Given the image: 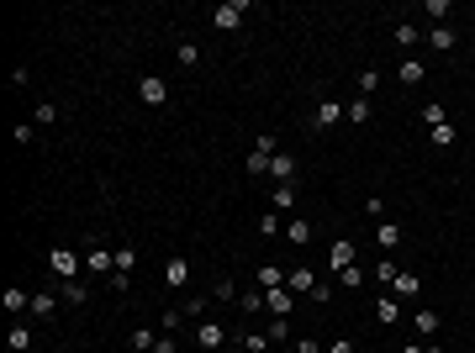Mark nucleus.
I'll return each instance as SVG.
<instances>
[{
    "label": "nucleus",
    "mask_w": 475,
    "mask_h": 353,
    "mask_svg": "<svg viewBox=\"0 0 475 353\" xmlns=\"http://www.w3.org/2000/svg\"><path fill=\"white\" fill-rule=\"evenodd\" d=\"M243 16H249V0H233V6H216L211 11V26H216V32H238Z\"/></svg>",
    "instance_id": "f257e3e1"
},
{
    "label": "nucleus",
    "mask_w": 475,
    "mask_h": 353,
    "mask_svg": "<svg viewBox=\"0 0 475 353\" xmlns=\"http://www.w3.org/2000/svg\"><path fill=\"white\" fill-rule=\"evenodd\" d=\"M344 111H349L344 101L322 95V101H317V111H311V127H317V132H328V127H338V121H344Z\"/></svg>",
    "instance_id": "f03ea898"
},
{
    "label": "nucleus",
    "mask_w": 475,
    "mask_h": 353,
    "mask_svg": "<svg viewBox=\"0 0 475 353\" xmlns=\"http://www.w3.org/2000/svg\"><path fill=\"white\" fill-rule=\"evenodd\" d=\"M138 101L159 111V106H169V85H164L159 74H143V79H138Z\"/></svg>",
    "instance_id": "7ed1b4c3"
},
{
    "label": "nucleus",
    "mask_w": 475,
    "mask_h": 353,
    "mask_svg": "<svg viewBox=\"0 0 475 353\" xmlns=\"http://www.w3.org/2000/svg\"><path fill=\"white\" fill-rule=\"evenodd\" d=\"M196 343L206 348V353H222V348H227V327H222V322H211V317H201V327H196Z\"/></svg>",
    "instance_id": "20e7f679"
},
{
    "label": "nucleus",
    "mask_w": 475,
    "mask_h": 353,
    "mask_svg": "<svg viewBox=\"0 0 475 353\" xmlns=\"http://www.w3.org/2000/svg\"><path fill=\"white\" fill-rule=\"evenodd\" d=\"M48 269H53L64 285H69V280L79 275V253H74V248H53V253H48Z\"/></svg>",
    "instance_id": "39448f33"
},
{
    "label": "nucleus",
    "mask_w": 475,
    "mask_h": 353,
    "mask_svg": "<svg viewBox=\"0 0 475 353\" xmlns=\"http://www.w3.org/2000/svg\"><path fill=\"white\" fill-rule=\"evenodd\" d=\"M370 311H375V322H380V327H396V322H401V301H396V295H391V290L380 295V301H375Z\"/></svg>",
    "instance_id": "423d86ee"
},
{
    "label": "nucleus",
    "mask_w": 475,
    "mask_h": 353,
    "mask_svg": "<svg viewBox=\"0 0 475 353\" xmlns=\"http://www.w3.org/2000/svg\"><path fill=\"white\" fill-rule=\"evenodd\" d=\"M328 264H333V275H344V269H354V264H359V259H354V242H344V237H338L333 248H328Z\"/></svg>",
    "instance_id": "0eeeda50"
},
{
    "label": "nucleus",
    "mask_w": 475,
    "mask_h": 353,
    "mask_svg": "<svg viewBox=\"0 0 475 353\" xmlns=\"http://www.w3.org/2000/svg\"><path fill=\"white\" fill-rule=\"evenodd\" d=\"M285 290L291 295H311L317 290V275H311V269H285Z\"/></svg>",
    "instance_id": "6e6552de"
},
{
    "label": "nucleus",
    "mask_w": 475,
    "mask_h": 353,
    "mask_svg": "<svg viewBox=\"0 0 475 353\" xmlns=\"http://www.w3.org/2000/svg\"><path fill=\"white\" fill-rule=\"evenodd\" d=\"M269 180H275V185H296V158L275 153V158H269Z\"/></svg>",
    "instance_id": "1a4fd4ad"
},
{
    "label": "nucleus",
    "mask_w": 475,
    "mask_h": 353,
    "mask_svg": "<svg viewBox=\"0 0 475 353\" xmlns=\"http://www.w3.org/2000/svg\"><path fill=\"white\" fill-rule=\"evenodd\" d=\"M164 285H169V290H185V285H190V264L180 259V253L164 264Z\"/></svg>",
    "instance_id": "9d476101"
},
{
    "label": "nucleus",
    "mask_w": 475,
    "mask_h": 353,
    "mask_svg": "<svg viewBox=\"0 0 475 353\" xmlns=\"http://www.w3.org/2000/svg\"><path fill=\"white\" fill-rule=\"evenodd\" d=\"M417 290H423V280H417V275H412V269H401V275H396V280H391V295H396V301H412V295H417Z\"/></svg>",
    "instance_id": "9b49d317"
},
{
    "label": "nucleus",
    "mask_w": 475,
    "mask_h": 353,
    "mask_svg": "<svg viewBox=\"0 0 475 353\" xmlns=\"http://www.w3.org/2000/svg\"><path fill=\"white\" fill-rule=\"evenodd\" d=\"M454 43H459L454 26H444V21H439V26H428V48H433V53H454Z\"/></svg>",
    "instance_id": "f8f14e48"
},
{
    "label": "nucleus",
    "mask_w": 475,
    "mask_h": 353,
    "mask_svg": "<svg viewBox=\"0 0 475 353\" xmlns=\"http://www.w3.org/2000/svg\"><path fill=\"white\" fill-rule=\"evenodd\" d=\"M285 242H291V248H306L311 242V222L306 216H291V222H285Z\"/></svg>",
    "instance_id": "ddd939ff"
},
{
    "label": "nucleus",
    "mask_w": 475,
    "mask_h": 353,
    "mask_svg": "<svg viewBox=\"0 0 475 353\" xmlns=\"http://www.w3.org/2000/svg\"><path fill=\"white\" fill-rule=\"evenodd\" d=\"M396 79H401V85H423V79H428V63H423V58H401V63H396Z\"/></svg>",
    "instance_id": "4468645a"
},
{
    "label": "nucleus",
    "mask_w": 475,
    "mask_h": 353,
    "mask_svg": "<svg viewBox=\"0 0 475 353\" xmlns=\"http://www.w3.org/2000/svg\"><path fill=\"white\" fill-rule=\"evenodd\" d=\"M264 306H269V311H275V317H291V306H296V295H291V290H285V285H280V290H264Z\"/></svg>",
    "instance_id": "2eb2a0df"
},
{
    "label": "nucleus",
    "mask_w": 475,
    "mask_h": 353,
    "mask_svg": "<svg viewBox=\"0 0 475 353\" xmlns=\"http://www.w3.org/2000/svg\"><path fill=\"white\" fill-rule=\"evenodd\" d=\"M291 206H296V185H275V190H269V211H275V216L291 211Z\"/></svg>",
    "instance_id": "dca6fc26"
},
{
    "label": "nucleus",
    "mask_w": 475,
    "mask_h": 353,
    "mask_svg": "<svg viewBox=\"0 0 475 353\" xmlns=\"http://www.w3.org/2000/svg\"><path fill=\"white\" fill-rule=\"evenodd\" d=\"M85 269H95V275H111V269H116V253H106V248H90V253H85Z\"/></svg>",
    "instance_id": "f3484780"
},
{
    "label": "nucleus",
    "mask_w": 475,
    "mask_h": 353,
    "mask_svg": "<svg viewBox=\"0 0 475 353\" xmlns=\"http://www.w3.org/2000/svg\"><path fill=\"white\" fill-rule=\"evenodd\" d=\"M417 37H423V32H417L412 21H396V26H391V43H396V48H417Z\"/></svg>",
    "instance_id": "a211bd4d"
},
{
    "label": "nucleus",
    "mask_w": 475,
    "mask_h": 353,
    "mask_svg": "<svg viewBox=\"0 0 475 353\" xmlns=\"http://www.w3.org/2000/svg\"><path fill=\"white\" fill-rule=\"evenodd\" d=\"M32 317H37V322H53V317H59V301L37 290V295H32Z\"/></svg>",
    "instance_id": "6ab92c4d"
},
{
    "label": "nucleus",
    "mask_w": 475,
    "mask_h": 353,
    "mask_svg": "<svg viewBox=\"0 0 475 353\" xmlns=\"http://www.w3.org/2000/svg\"><path fill=\"white\" fill-rule=\"evenodd\" d=\"M375 242H380V248L391 253V248L401 242V227H396V222H380V227H375Z\"/></svg>",
    "instance_id": "aec40b11"
},
{
    "label": "nucleus",
    "mask_w": 475,
    "mask_h": 353,
    "mask_svg": "<svg viewBox=\"0 0 475 353\" xmlns=\"http://www.w3.org/2000/svg\"><path fill=\"white\" fill-rule=\"evenodd\" d=\"M0 306H6V311H32V295H26V290H16V285H11V290L0 295Z\"/></svg>",
    "instance_id": "412c9836"
},
{
    "label": "nucleus",
    "mask_w": 475,
    "mask_h": 353,
    "mask_svg": "<svg viewBox=\"0 0 475 353\" xmlns=\"http://www.w3.org/2000/svg\"><path fill=\"white\" fill-rule=\"evenodd\" d=\"M154 343H159V327H132V348L138 353H154Z\"/></svg>",
    "instance_id": "4be33fe9"
},
{
    "label": "nucleus",
    "mask_w": 475,
    "mask_h": 353,
    "mask_svg": "<svg viewBox=\"0 0 475 353\" xmlns=\"http://www.w3.org/2000/svg\"><path fill=\"white\" fill-rule=\"evenodd\" d=\"M412 327H417V337H433V332H439V311H417Z\"/></svg>",
    "instance_id": "5701e85b"
},
{
    "label": "nucleus",
    "mask_w": 475,
    "mask_h": 353,
    "mask_svg": "<svg viewBox=\"0 0 475 353\" xmlns=\"http://www.w3.org/2000/svg\"><path fill=\"white\" fill-rule=\"evenodd\" d=\"M344 106H349L344 116L354 121V127H364V121H370V101H364V95H359V101H344Z\"/></svg>",
    "instance_id": "b1692460"
},
{
    "label": "nucleus",
    "mask_w": 475,
    "mask_h": 353,
    "mask_svg": "<svg viewBox=\"0 0 475 353\" xmlns=\"http://www.w3.org/2000/svg\"><path fill=\"white\" fill-rule=\"evenodd\" d=\"M259 285H264V290H280V285H285V269H280V264H264V269H259Z\"/></svg>",
    "instance_id": "393cba45"
},
{
    "label": "nucleus",
    "mask_w": 475,
    "mask_h": 353,
    "mask_svg": "<svg viewBox=\"0 0 475 353\" xmlns=\"http://www.w3.org/2000/svg\"><path fill=\"white\" fill-rule=\"evenodd\" d=\"M211 295H216V301H238V285L227 280V275H216V285H211Z\"/></svg>",
    "instance_id": "a878e982"
},
{
    "label": "nucleus",
    "mask_w": 475,
    "mask_h": 353,
    "mask_svg": "<svg viewBox=\"0 0 475 353\" xmlns=\"http://www.w3.org/2000/svg\"><path fill=\"white\" fill-rule=\"evenodd\" d=\"M370 275H375V280H380V285H386V290H391V280H396V275H401V269H396V264H391V259H380V264L370 269Z\"/></svg>",
    "instance_id": "bb28decb"
},
{
    "label": "nucleus",
    "mask_w": 475,
    "mask_h": 353,
    "mask_svg": "<svg viewBox=\"0 0 475 353\" xmlns=\"http://www.w3.org/2000/svg\"><path fill=\"white\" fill-rule=\"evenodd\" d=\"M32 121H37V127H53V121H59V106H53V101H43V106L32 111Z\"/></svg>",
    "instance_id": "cd10ccee"
},
{
    "label": "nucleus",
    "mask_w": 475,
    "mask_h": 353,
    "mask_svg": "<svg viewBox=\"0 0 475 353\" xmlns=\"http://www.w3.org/2000/svg\"><path fill=\"white\" fill-rule=\"evenodd\" d=\"M423 121H428V127H444V121H449V111H444L439 101H428V106H423Z\"/></svg>",
    "instance_id": "c85d7f7f"
},
{
    "label": "nucleus",
    "mask_w": 475,
    "mask_h": 353,
    "mask_svg": "<svg viewBox=\"0 0 475 353\" xmlns=\"http://www.w3.org/2000/svg\"><path fill=\"white\" fill-rule=\"evenodd\" d=\"M32 348V327H11V353H26Z\"/></svg>",
    "instance_id": "c756f323"
},
{
    "label": "nucleus",
    "mask_w": 475,
    "mask_h": 353,
    "mask_svg": "<svg viewBox=\"0 0 475 353\" xmlns=\"http://www.w3.org/2000/svg\"><path fill=\"white\" fill-rule=\"evenodd\" d=\"M243 348L249 353H269V332H243Z\"/></svg>",
    "instance_id": "7c9ffc66"
},
{
    "label": "nucleus",
    "mask_w": 475,
    "mask_h": 353,
    "mask_svg": "<svg viewBox=\"0 0 475 353\" xmlns=\"http://www.w3.org/2000/svg\"><path fill=\"white\" fill-rule=\"evenodd\" d=\"M375 90H380V69H364V74H359V95H364V101H370Z\"/></svg>",
    "instance_id": "2f4dec72"
},
{
    "label": "nucleus",
    "mask_w": 475,
    "mask_h": 353,
    "mask_svg": "<svg viewBox=\"0 0 475 353\" xmlns=\"http://www.w3.org/2000/svg\"><path fill=\"white\" fill-rule=\"evenodd\" d=\"M459 138H454V127H449V121H444V127H433V148H454Z\"/></svg>",
    "instance_id": "473e14b6"
},
{
    "label": "nucleus",
    "mask_w": 475,
    "mask_h": 353,
    "mask_svg": "<svg viewBox=\"0 0 475 353\" xmlns=\"http://www.w3.org/2000/svg\"><path fill=\"white\" fill-rule=\"evenodd\" d=\"M259 232H264V237H275V232H285V222H280L275 211H264V216H259Z\"/></svg>",
    "instance_id": "72a5a7b5"
},
{
    "label": "nucleus",
    "mask_w": 475,
    "mask_h": 353,
    "mask_svg": "<svg viewBox=\"0 0 475 353\" xmlns=\"http://www.w3.org/2000/svg\"><path fill=\"white\" fill-rule=\"evenodd\" d=\"M338 285H344V290H359V285H364V269H359V264L344 269V275H338Z\"/></svg>",
    "instance_id": "f704fd0d"
},
{
    "label": "nucleus",
    "mask_w": 475,
    "mask_h": 353,
    "mask_svg": "<svg viewBox=\"0 0 475 353\" xmlns=\"http://www.w3.org/2000/svg\"><path fill=\"white\" fill-rule=\"evenodd\" d=\"M64 301H69V306H85V285L69 280V285H64Z\"/></svg>",
    "instance_id": "c9c22d12"
},
{
    "label": "nucleus",
    "mask_w": 475,
    "mask_h": 353,
    "mask_svg": "<svg viewBox=\"0 0 475 353\" xmlns=\"http://www.w3.org/2000/svg\"><path fill=\"white\" fill-rule=\"evenodd\" d=\"M238 306H243V311H264V295H259V290H243Z\"/></svg>",
    "instance_id": "e433bc0d"
},
{
    "label": "nucleus",
    "mask_w": 475,
    "mask_h": 353,
    "mask_svg": "<svg viewBox=\"0 0 475 353\" xmlns=\"http://www.w3.org/2000/svg\"><path fill=\"white\" fill-rule=\"evenodd\" d=\"M180 63H185V69H196V63H201V48H196V43H180Z\"/></svg>",
    "instance_id": "4c0bfd02"
},
{
    "label": "nucleus",
    "mask_w": 475,
    "mask_h": 353,
    "mask_svg": "<svg viewBox=\"0 0 475 353\" xmlns=\"http://www.w3.org/2000/svg\"><path fill=\"white\" fill-rule=\"evenodd\" d=\"M180 317H185V311H159V332H174V327H180Z\"/></svg>",
    "instance_id": "58836bf2"
},
{
    "label": "nucleus",
    "mask_w": 475,
    "mask_h": 353,
    "mask_svg": "<svg viewBox=\"0 0 475 353\" xmlns=\"http://www.w3.org/2000/svg\"><path fill=\"white\" fill-rule=\"evenodd\" d=\"M285 337H291V327H285V317H275L269 322V343H285Z\"/></svg>",
    "instance_id": "ea45409f"
},
{
    "label": "nucleus",
    "mask_w": 475,
    "mask_h": 353,
    "mask_svg": "<svg viewBox=\"0 0 475 353\" xmlns=\"http://www.w3.org/2000/svg\"><path fill=\"white\" fill-rule=\"evenodd\" d=\"M154 353H180V343H174V332H159V343H154Z\"/></svg>",
    "instance_id": "a19ab883"
},
{
    "label": "nucleus",
    "mask_w": 475,
    "mask_h": 353,
    "mask_svg": "<svg viewBox=\"0 0 475 353\" xmlns=\"http://www.w3.org/2000/svg\"><path fill=\"white\" fill-rule=\"evenodd\" d=\"M423 11H428V16H449V11H454V0H428Z\"/></svg>",
    "instance_id": "79ce46f5"
},
{
    "label": "nucleus",
    "mask_w": 475,
    "mask_h": 353,
    "mask_svg": "<svg viewBox=\"0 0 475 353\" xmlns=\"http://www.w3.org/2000/svg\"><path fill=\"white\" fill-rule=\"evenodd\" d=\"M180 311H185V317H201V311H206V295H190V301H185Z\"/></svg>",
    "instance_id": "37998d69"
},
{
    "label": "nucleus",
    "mask_w": 475,
    "mask_h": 353,
    "mask_svg": "<svg viewBox=\"0 0 475 353\" xmlns=\"http://www.w3.org/2000/svg\"><path fill=\"white\" fill-rule=\"evenodd\" d=\"M364 211H370L375 222H386V200H380V195H370V200H364Z\"/></svg>",
    "instance_id": "c03bdc74"
},
{
    "label": "nucleus",
    "mask_w": 475,
    "mask_h": 353,
    "mask_svg": "<svg viewBox=\"0 0 475 353\" xmlns=\"http://www.w3.org/2000/svg\"><path fill=\"white\" fill-rule=\"evenodd\" d=\"M132 264H138V253H132V248H116V269H121V275H127Z\"/></svg>",
    "instance_id": "a18cd8bd"
},
{
    "label": "nucleus",
    "mask_w": 475,
    "mask_h": 353,
    "mask_svg": "<svg viewBox=\"0 0 475 353\" xmlns=\"http://www.w3.org/2000/svg\"><path fill=\"white\" fill-rule=\"evenodd\" d=\"M322 353H354V343H349V337H333V343L322 348Z\"/></svg>",
    "instance_id": "49530a36"
},
{
    "label": "nucleus",
    "mask_w": 475,
    "mask_h": 353,
    "mask_svg": "<svg viewBox=\"0 0 475 353\" xmlns=\"http://www.w3.org/2000/svg\"><path fill=\"white\" fill-rule=\"evenodd\" d=\"M401 353H439V348H428V343H401Z\"/></svg>",
    "instance_id": "de8ad7c7"
},
{
    "label": "nucleus",
    "mask_w": 475,
    "mask_h": 353,
    "mask_svg": "<svg viewBox=\"0 0 475 353\" xmlns=\"http://www.w3.org/2000/svg\"><path fill=\"white\" fill-rule=\"evenodd\" d=\"M470 53H475V37H470Z\"/></svg>",
    "instance_id": "09e8293b"
},
{
    "label": "nucleus",
    "mask_w": 475,
    "mask_h": 353,
    "mask_svg": "<svg viewBox=\"0 0 475 353\" xmlns=\"http://www.w3.org/2000/svg\"><path fill=\"white\" fill-rule=\"evenodd\" d=\"M222 353H227V348H222Z\"/></svg>",
    "instance_id": "8fccbe9b"
}]
</instances>
